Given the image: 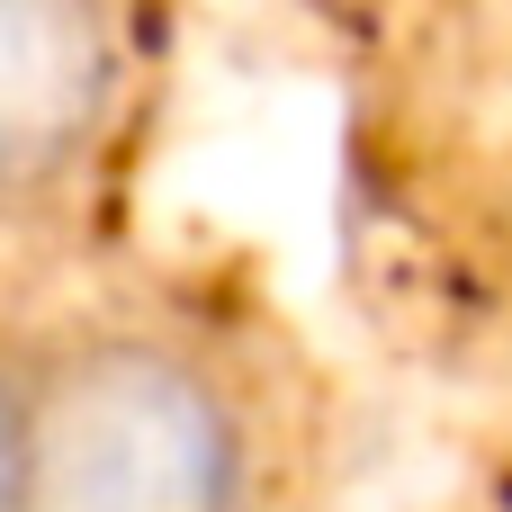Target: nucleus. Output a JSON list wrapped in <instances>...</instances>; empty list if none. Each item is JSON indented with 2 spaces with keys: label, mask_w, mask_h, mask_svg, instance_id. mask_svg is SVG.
I'll return each instance as SVG.
<instances>
[{
  "label": "nucleus",
  "mask_w": 512,
  "mask_h": 512,
  "mask_svg": "<svg viewBox=\"0 0 512 512\" xmlns=\"http://www.w3.org/2000/svg\"><path fill=\"white\" fill-rule=\"evenodd\" d=\"M126 99L117 0H0V207L90 171Z\"/></svg>",
  "instance_id": "f03ea898"
},
{
  "label": "nucleus",
  "mask_w": 512,
  "mask_h": 512,
  "mask_svg": "<svg viewBox=\"0 0 512 512\" xmlns=\"http://www.w3.org/2000/svg\"><path fill=\"white\" fill-rule=\"evenodd\" d=\"M252 423L225 369L162 324H90L27 360L18 512H243Z\"/></svg>",
  "instance_id": "f257e3e1"
},
{
  "label": "nucleus",
  "mask_w": 512,
  "mask_h": 512,
  "mask_svg": "<svg viewBox=\"0 0 512 512\" xmlns=\"http://www.w3.org/2000/svg\"><path fill=\"white\" fill-rule=\"evenodd\" d=\"M27 504V360L0 351V512Z\"/></svg>",
  "instance_id": "7ed1b4c3"
}]
</instances>
